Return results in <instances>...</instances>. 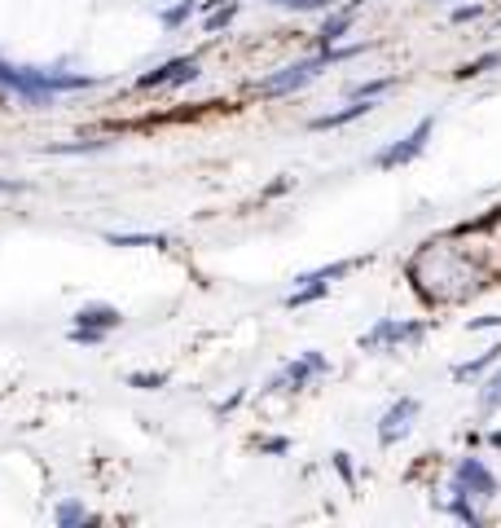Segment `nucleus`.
I'll list each match as a JSON object with an SVG mask.
<instances>
[{"label":"nucleus","instance_id":"f257e3e1","mask_svg":"<svg viewBox=\"0 0 501 528\" xmlns=\"http://www.w3.org/2000/svg\"><path fill=\"white\" fill-rule=\"evenodd\" d=\"M370 44H348V49H321L317 58H304V62H291L286 71H277V75H269V80L260 84V93H269V97H282V93H299L304 84H313L326 66H334V62H348V58H356V53H365Z\"/></svg>","mask_w":501,"mask_h":528},{"label":"nucleus","instance_id":"f03ea898","mask_svg":"<svg viewBox=\"0 0 501 528\" xmlns=\"http://www.w3.org/2000/svg\"><path fill=\"white\" fill-rule=\"evenodd\" d=\"M422 335H427V322H418V317H409V322L383 317V322H374L361 335V352H396V348H405V344H418Z\"/></svg>","mask_w":501,"mask_h":528},{"label":"nucleus","instance_id":"7ed1b4c3","mask_svg":"<svg viewBox=\"0 0 501 528\" xmlns=\"http://www.w3.org/2000/svg\"><path fill=\"white\" fill-rule=\"evenodd\" d=\"M431 132H436V115L418 119V124L409 128V132H405V137H400V141H392V146H387V150H378V154H374V168L392 172V168H405V163H414L418 154L427 150Z\"/></svg>","mask_w":501,"mask_h":528},{"label":"nucleus","instance_id":"20e7f679","mask_svg":"<svg viewBox=\"0 0 501 528\" xmlns=\"http://www.w3.org/2000/svg\"><path fill=\"white\" fill-rule=\"evenodd\" d=\"M326 374H330L326 352H299L295 361H286V366L269 379V392H299V388H308L313 379H326Z\"/></svg>","mask_w":501,"mask_h":528},{"label":"nucleus","instance_id":"39448f33","mask_svg":"<svg viewBox=\"0 0 501 528\" xmlns=\"http://www.w3.org/2000/svg\"><path fill=\"white\" fill-rule=\"evenodd\" d=\"M453 493H462V498H497V476L488 471L484 458H462L453 467Z\"/></svg>","mask_w":501,"mask_h":528},{"label":"nucleus","instance_id":"423d86ee","mask_svg":"<svg viewBox=\"0 0 501 528\" xmlns=\"http://www.w3.org/2000/svg\"><path fill=\"white\" fill-rule=\"evenodd\" d=\"M418 410H422L418 396H400L392 410L383 414V423H378V445H396V440H405L409 432H414Z\"/></svg>","mask_w":501,"mask_h":528},{"label":"nucleus","instance_id":"0eeeda50","mask_svg":"<svg viewBox=\"0 0 501 528\" xmlns=\"http://www.w3.org/2000/svg\"><path fill=\"white\" fill-rule=\"evenodd\" d=\"M0 84L9 88V93L27 97V102H49V88H44V71H27V66H9L0 58Z\"/></svg>","mask_w":501,"mask_h":528},{"label":"nucleus","instance_id":"6e6552de","mask_svg":"<svg viewBox=\"0 0 501 528\" xmlns=\"http://www.w3.org/2000/svg\"><path fill=\"white\" fill-rule=\"evenodd\" d=\"M198 80V58H172V62H159L154 71H146L137 80V88H181V84H194Z\"/></svg>","mask_w":501,"mask_h":528},{"label":"nucleus","instance_id":"1a4fd4ad","mask_svg":"<svg viewBox=\"0 0 501 528\" xmlns=\"http://www.w3.org/2000/svg\"><path fill=\"white\" fill-rule=\"evenodd\" d=\"M71 322H75V326H84V330H106V335H110V330L124 326V313H119L115 304H84L80 313L71 317Z\"/></svg>","mask_w":501,"mask_h":528},{"label":"nucleus","instance_id":"9d476101","mask_svg":"<svg viewBox=\"0 0 501 528\" xmlns=\"http://www.w3.org/2000/svg\"><path fill=\"white\" fill-rule=\"evenodd\" d=\"M370 110H374V102H365V97H352V102L343 106V110H330V115H317V119H313V124H308V128H313V132H326V128H343V124H352V119L370 115Z\"/></svg>","mask_w":501,"mask_h":528},{"label":"nucleus","instance_id":"9b49d317","mask_svg":"<svg viewBox=\"0 0 501 528\" xmlns=\"http://www.w3.org/2000/svg\"><path fill=\"white\" fill-rule=\"evenodd\" d=\"M352 18H356V5L348 9H339V14H330L326 22H321V31H317V44L321 49H334L343 36H348V27H352Z\"/></svg>","mask_w":501,"mask_h":528},{"label":"nucleus","instance_id":"f8f14e48","mask_svg":"<svg viewBox=\"0 0 501 528\" xmlns=\"http://www.w3.org/2000/svg\"><path fill=\"white\" fill-rule=\"evenodd\" d=\"M370 260V256H352V260H334V264H321V269H313V273H304V278H299V286L304 282H317V286H330L334 278H348L352 269H361V264Z\"/></svg>","mask_w":501,"mask_h":528},{"label":"nucleus","instance_id":"ddd939ff","mask_svg":"<svg viewBox=\"0 0 501 528\" xmlns=\"http://www.w3.org/2000/svg\"><path fill=\"white\" fill-rule=\"evenodd\" d=\"M497 361H501V344H493L488 352H480L475 361H462V366H453V379H458V383H471V379H480L488 366H497Z\"/></svg>","mask_w":501,"mask_h":528},{"label":"nucleus","instance_id":"4468645a","mask_svg":"<svg viewBox=\"0 0 501 528\" xmlns=\"http://www.w3.org/2000/svg\"><path fill=\"white\" fill-rule=\"evenodd\" d=\"M501 66V53L493 49V53H484V58H475V62H466V66H458V80H480V75H488V71H497Z\"/></svg>","mask_w":501,"mask_h":528},{"label":"nucleus","instance_id":"2eb2a0df","mask_svg":"<svg viewBox=\"0 0 501 528\" xmlns=\"http://www.w3.org/2000/svg\"><path fill=\"white\" fill-rule=\"evenodd\" d=\"M444 511H449L453 520H462V524H480V511H475L471 498H462V493H453V502H444Z\"/></svg>","mask_w":501,"mask_h":528},{"label":"nucleus","instance_id":"dca6fc26","mask_svg":"<svg viewBox=\"0 0 501 528\" xmlns=\"http://www.w3.org/2000/svg\"><path fill=\"white\" fill-rule=\"evenodd\" d=\"M53 515H58V524H62V528H75V524H88V511H84V506H80V502H62V506H58V511H53Z\"/></svg>","mask_w":501,"mask_h":528},{"label":"nucleus","instance_id":"f3484780","mask_svg":"<svg viewBox=\"0 0 501 528\" xmlns=\"http://www.w3.org/2000/svg\"><path fill=\"white\" fill-rule=\"evenodd\" d=\"M110 242H115V247H150V242H154V247H163V234H110Z\"/></svg>","mask_w":501,"mask_h":528},{"label":"nucleus","instance_id":"a211bd4d","mask_svg":"<svg viewBox=\"0 0 501 528\" xmlns=\"http://www.w3.org/2000/svg\"><path fill=\"white\" fill-rule=\"evenodd\" d=\"M387 88H396L392 75H387V80H365V84H356V88H352V97H365V102H374V97H383Z\"/></svg>","mask_w":501,"mask_h":528},{"label":"nucleus","instance_id":"6ab92c4d","mask_svg":"<svg viewBox=\"0 0 501 528\" xmlns=\"http://www.w3.org/2000/svg\"><path fill=\"white\" fill-rule=\"evenodd\" d=\"M277 9H295V14H313V9H330L334 0H269Z\"/></svg>","mask_w":501,"mask_h":528},{"label":"nucleus","instance_id":"aec40b11","mask_svg":"<svg viewBox=\"0 0 501 528\" xmlns=\"http://www.w3.org/2000/svg\"><path fill=\"white\" fill-rule=\"evenodd\" d=\"M480 405H484V410H501V370H497L493 379L484 383V392H480Z\"/></svg>","mask_w":501,"mask_h":528},{"label":"nucleus","instance_id":"412c9836","mask_svg":"<svg viewBox=\"0 0 501 528\" xmlns=\"http://www.w3.org/2000/svg\"><path fill=\"white\" fill-rule=\"evenodd\" d=\"M128 383H132V388H163V383H167V374L163 370H146V374H128Z\"/></svg>","mask_w":501,"mask_h":528},{"label":"nucleus","instance_id":"4be33fe9","mask_svg":"<svg viewBox=\"0 0 501 528\" xmlns=\"http://www.w3.org/2000/svg\"><path fill=\"white\" fill-rule=\"evenodd\" d=\"M233 14H238V0H229V5L220 9V14H211V18H207V36H211V31H220V27H225V22H229Z\"/></svg>","mask_w":501,"mask_h":528},{"label":"nucleus","instance_id":"5701e85b","mask_svg":"<svg viewBox=\"0 0 501 528\" xmlns=\"http://www.w3.org/2000/svg\"><path fill=\"white\" fill-rule=\"evenodd\" d=\"M334 471H339V476L348 480V489L356 484V471H352V454H343V449H339V454H334Z\"/></svg>","mask_w":501,"mask_h":528},{"label":"nucleus","instance_id":"b1692460","mask_svg":"<svg viewBox=\"0 0 501 528\" xmlns=\"http://www.w3.org/2000/svg\"><path fill=\"white\" fill-rule=\"evenodd\" d=\"M189 14H194V0H185L181 9H167V14H163V27H181Z\"/></svg>","mask_w":501,"mask_h":528},{"label":"nucleus","instance_id":"393cba45","mask_svg":"<svg viewBox=\"0 0 501 528\" xmlns=\"http://www.w3.org/2000/svg\"><path fill=\"white\" fill-rule=\"evenodd\" d=\"M484 14H488V5H458V9H453V22H475Z\"/></svg>","mask_w":501,"mask_h":528},{"label":"nucleus","instance_id":"a878e982","mask_svg":"<svg viewBox=\"0 0 501 528\" xmlns=\"http://www.w3.org/2000/svg\"><path fill=\"white\" fill-rule=\"evenodd\" d=\"M260 449H269V454H286V449H291V440H286V436H277V440H260Z\"/></svg>","mask_w":501,"mask_h":528},{"label":"nucleus","instance_id":"bb28decb","mask_svg":"<svg viewBox=\"0 0 501 528\" xmlns=\"http://www.w3.org/2000/svg\"><path fill=\"white\" fill-rule=\"evenodd\" d=\"M0 190H5V194H22L27 185H22V181H5V176H0Z\"/></svg>","mask_w":501,"mask_h":528},{"label":"nucleus","instance_id":"cd10ccee","mask_svg":"<svg viewBox=\"0 0 501 528\" xmlns=\"http://www.w3.org/2000/svg\"><path fill=\"white\" fill-rule=\"evenodd\" d=\"M488 440H493V445H497V449H501V432H493V436H488Z\"/></svg>","mask_w":501,"mask_h":528},{"label":"nucleus","instance_id":"c85d7f7f","mask_svg":"<svg viewBox=\"0 0 501 528\" xmlns=\"http://www.w3.org/2000/svg\"><path fill=\"white\" fill-rule=\"evenodd\" d=\"M5 97H9V88H0V106H5Z\"/></svg>","mask_w":501,"mask_h":528}]
</instances>
